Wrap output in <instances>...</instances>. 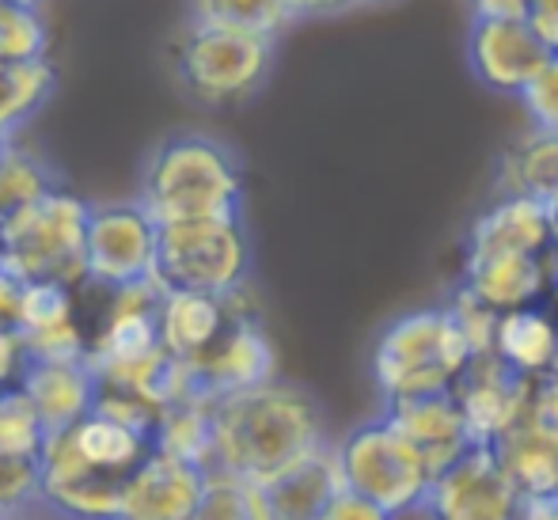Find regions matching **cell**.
Instances as JSON below:
<instances>
[{
    "instance_id": "52a82bcc",
    "label": "cell",
    "mask_w": 558,
    "mask_h": 520,
    "mask_svg": "<svg viewBox=\"0 0 558 520\" xmlns=\"http://www.w3.org/2000/svg\"><path fill=\"white\" fill-rule=\"evenodd\" d=\"M92 202L58 186L35 206L15 213L0 225V255L27 281H53L76 289L88 281L84 270V243H88Z\"/></svg>"
},
{
    "instance_id": "ab89813d",
    "label": "cell",
    "mask_w": 558,
    "mask_h": 520,
    "mask_svg": "<svg viewBox=\"0 0 558 520\" xmlns=\"http://www.w3.org/2000/svg\"><path fill=\"white\" fill-rule=\"evenodd\" d=\"M521 520H558V498H532V501H524Z\"/></svg>"
},
{
    "instance_id": "83f0119b",
    "label": "cell",
    "mask_w": 558,
    "mask_h": 520,
    "mask_svg": "<svg viewBox=\"0 0 558 520\" xmlns=\"http://www.w3.org/2000/svg\"><path fill=\"white\" fill-rule=\"evenodd\" d=\"M50 61V23L43 12L0 4V65Z\"/></svg>"
},
{
    "instance_id": "2e32d148",
    "label": "cell",
    "mask_w": 558,
    "mask_h": 520,
    "mask_svg": "<svg viewBox=\"0 0 558 520\" xmlns=\"http://www.w3.org/2000/svg\"><path fill=\"white\" fill-rule=\"evenodd\" d=\"M388 422L403 433L414 445V452L429 463V471L445 475L452 463H460L463 456L475 448V437L468 430L460 403L448 396H429V399H407V403H388L384 407Z\"/></svg>"
},
{
    "instance_id": "5b68a950",
    "label": "cell",
    "mask_w": 558,
    "mask_h": 520,
    "mask_svg": "<svg viewBox=\"0 0 558 520\" xmlns=\"http://www.w3.org/2000/svg\"><path fill=\"white\" fill-rule=\"evenodd\" d=\"M251 266H255V251H251L243 217L160 225L156 281L168 293L240 297L247 293Z\"/></svg>"
},
{
    "instance_id": "f6af8a7d",
    "label": "cell",
    "mask_w": 558,
    "mask_h": 520,
    "mask_svg": "<svg viewBox=\"0 0 558 520\" xmlns=\"http://www.w3.org/2000/svg\"><path fill=\"white\" fill-rule=\"evenodd\" d=\"M551 209H555V220H558V194H555V202H551Z\"/></svg>"
},
{
    "instance_id": "44dd1931",
    "label": "cell",
    "mask_w": 558,
    "mask_h": 520,
    "mask_svg": "<svg viewBox=\"0 0 558 520\" xmlns=\"http://www.w3.org/2000/svg\"><path fill=\"white\" fill-rule=\"evenodd\" d=\"M255 491V513L258 520H319L331 498L342 491L335 463V445L308 460L304 468L281 475L270 486H251Z\"/></svg>"
},
{
    "instance_id": "4316f807",
    "label": "cell",
    "mask_w": 558,
    "mask_h": 520,
    "mask_svg": "<svg viewBox=\"0 0 558 520\" xmlns=\"http://www.w3.org/2000/svg\"><path fill=\"white\" fill-rule=\"evenodd\" d=\"M46 440L50 433H46L27 391H0V456L4 460H43Z\"/></svg>"
},
{
    "instance_id": "7bdbcfd3",
    "label": "cell",
    "mask_w": 558,
    "mask_h": 520,
    "mask_svg": "<svg viewBox=\"0 0 558 520\" xmlns=\"http://www.w3.org/2000/svg\"><path fill=\"white\" fill-rule=\"evenodd\" d=\"M551 293H555V301H558V243H555V251H551Z\"/></svg>"
},
{
    "instance_id": "b9f144b4",
    "label": "cell",
    "mask_w": 558,
    "mask_h": 520,
    "mask_svg": "<svg viewBox=\"0 0 558 520\" xmlns=\"http://www.w3.org/2000/svg\"><path fill=\"white\" fill-rule=\"evenodd\" d=\"M0 4H8V8H27V12H43L46 0H0Z\"/></svg>"
},
{
    "instance_id": "ffe728a7",
    "label": "cell",
    "mask_w": 558,
    "mask_h": 520,
    "mask_svg": "<svg viewBox=\"0 0 558 520\" xmlns=\"http://www.w3.org/2000/svg\"><path fill=\"white\" fill-rule=\"evenodd\" d=\"M498 198H536L551 206L558 194V133L529 125L494 160Z\"/></svg>"
},
{
    "instance_id": "cb8c5ba5",
    "label": "cell",
    "mask_w": 558,
    "mask_h": 520,
    "mask_svg": "<svg viewBox=\"0 0 558 520\" xmlns=\"http://www.w3.org/2000/svg\"><path fill=\"white\" fill-rule=\"evenodd\" d=\"M61 186V176L38 148L23 145L20 137H12L0 153V225L35 206L38 198H46L50 191Z\"/></svg>"
},
{
    "instance_id": "bcb514c9",
    "label": "cell",
    "mask_w": 558,
    "mask_h": 520,
    "mask_svg": "<svg viewBox=\"0 0 558 520\" xmlns=\"http://www.w3.org/2000/svg\"><path fill=\"white\" fill-rule=\"evenodd\" d=\"M4 145H8V141H4V137H0V153H4Z\"/></svg>"
},
{
    "instance_id": "836d02e7",
    "label": "cell",
    "mask_w": 558,
    "mask_h": 520,
    "mask_svg": "<svg viewBox=\"0 0 558 520\" xmlns=\"http://www.w3.org/2000/svg\"><path fill=\"white\" fill-rule=\"evenodd\" d=\"M319 520H396V517H391L388 509L376 506V501L361 498V494H353V491H345V486H342Z\"/></svg>"
},
{
    "instance_id": "484cf974",
    "label": "cell",
    "mask_w": 558,
    "mask_h": 520,
    "mask_svg": "<svg viewBox=\"0 0 558 520\" xmlns=\"http://www.w3.org/2000/svg\"><path fill=\"white\" fill-rule=\"evenodd\" d=\"M186 20L209 23V27L247 31L278 43L293 27V12L286 0H183Z\"/></svg>"
},
{
    "instance_id": "d6986e66",
    "label": "cell",
    "mask_w": 558,
    "mask_h": 520,
    "mask_svg": "<svg viewBox=\"0 0 558 520\" xmlns=\"http://www.w3.org/2000/svg\"><path fill=\"white\" fill-rule=\"evenodd\" d=\"M240 297H206V293H163L160 304V342L175 361H198L206 350H214L217 338L232 327V319L243 312Z\"/></svg>"
},
{
    "instance_id": "d590c367",
    "label": "cell",
    "mask_w": 558,
    "mask_h": 520,
    "mask_svg": "<svg viewBox=\"0 0 558 520\" xmlns=\"http://www.w3.org/2000/svg\"><path fill=\"white\" fill-rule=\"evenodd\" d=\"M529 422H536L539 430L555 433L558 437V376H544L532 388V407H529Z\"/></svg>"
},
{
    "instance_id": "8d00e7d4",
    "label": "cell",
    "mask_w": 558,
    "mask_h": 520,
    "mask_svg": "<svg viewBox=\"0 0 558 520\" xmlns=\"http://www.w3.org/2000/svg\"><path fill=\"white\" fill-rule=\"evenodd\" d=\"M529 27L544 38V46L558 53V0H529V12H524Z\"/></svg>"
},
{
    "instance_id": "74e56055",
    "label": "cell",
    "mask_w": 558,
    "mask_h": 520,
    "mask_svg": "<svg viewBox=\"0 0 558 520\" xmlns=\"http://www.w3.org/2000/svg\"><path fill=\"white\" fill-rule=\"evenodd\" d=\"M293 20H335V15L357 8L361 0H286Z\"/></svg>"
},
{
    "instance_id": "7dc6e473",
    "label": "cell",
    "mask_w": 558,
    "mask_h": 520,
    "mask_svg": "<svg viewBox=\"0 0 558 520\" xmlns=\"http://www.w3.org/2000/svg\"><path fill=\"white\" fill-rule=\"evenodd\" d=\"M555 376H558V365H555Z\"/></svg>"
},
{
    "instance_id": "8992f818",
    "label": "cell",
    "mask_w": 558,
    "mask_h": 520,
    "mask_svg": "<svg viewBox=\"0 0 558 520\" xmlns=\"http://www.w3.org/2000/svg\"><path fill=\"white\" fill-rule=\"evenodd\" d=\"M338 479L345 491L376 501L391 517L426 509L434 491V471L414 452V445L388 422V414H376L357 422L342 440H335Z\"/></svg>"
},
{
    "instance_id": "277c9868",
    "label": "cell",
    "mask_w": 558,
    "mask_h": 520,
    "mask_svg": "<svg viewBox=\"0 0 558 520\" xmlns=\"http://www.w3.org/2000/svg\"><path fill=\"white\" fill-rule=\"evenodd\" d=\"M468 365L471 350L445 304L403 312L373 342V384L384 407L448 396Z\"/></svg>"
},
{
    "instance_id": "1f68e13d",
    "label": "cell",
    "mask_w": 558,
    "mask_h": 520,
    "mask_svg": "<svg viewBox=\"0 0 558 520\" xmlns=\"http://www.w3.org/2000/svg\"><path fill=\"white\" fill-rule=\"evenodd\" d=\"M524 110H529V125L558 133V53L547 61V69L536 76L529 92H524Z\"/></svg>"
},
{
    "instance_id": "d4e9b609",
    "label": "cell",
    "mask_w": 558,
    "mask_h": 520,
    "mask_svg": "<svg viewBox=\"0 0 558 520\" xmlns=\"http://www.w3.org/2000/svg\"><path fill=\"white\" fill-rule=\"evenodd\" d=\"M58 92L53 61L35 65H0V137L12 141Z\"/></svg>"
},
{
    "instance_id": "7c38bea8",
    "label": "cell",
    "mask_w": 558,
    "mask_h": 520,
    "mask_svg": "<svg viewBox=\"0 0 558 520\" xmlns=\"http://www.w3.org/2000/svg\"><path fill=\"white\" fill-rule=\"evenodd\" d=\"M429 520H521L524 498L490 445H475L460 463L434 479Z\"/></svg>"
},
{
    "instance_id": "ac0fdd59",
    "label": "cell",
    "mask_w": 558,
    "mask_h": 520,
    "mask_svg": "<svg viewBox=\"0 0 558 520\" xmlns=\"http://www.w3.org/2000/svg\"><path fill=\"white\" fill-rule=\"evenodd\" d=\"M20 388L35 403L46 433L73 430L99 403V376L88 361H27Z\"/></svg>"
},
{
    "instance_id": "5bb4252c",
    "label": "cell",
    "mask_w": 558,
    "mask_h": 520,
    "mask_svg": "<svg viewBox=\"0 0 558 520\" xmlns=\"http://www.w3.org/2000/svg\"><path fill=\"white\" fill-rule=\"evenodd\" d=\"M558 243V220L547 202L536 198H494L471 220L463 235V258L478 255H532L551 258Z\"/></svg>"
},
{
    "instance_id": "7402d4cb",
    "label": "cell",
    "mask_w": 558,
    "mask_h": 520,
    "mask_svg": "<svg viewBox=\"0 0 558 520\" xmlns=\"http://www.w3.org/2000/svg\"><path fill=\"white\" fill-rule=\"evenodd\" d=\"M494 456L513 479L524 501L532 498H558V437L539 430L536 422L524 418L513 433L494 445Z\"/></svg>"
},
{
    "instance_id": "3957f363",
    "label": "cell",
    "mask_w": 558,
    "mask_h": 520,
    "mask_svg": "<svg viewBox=\"0 0 558 520\" xmlns=\"http://www.w3.org/2000/svg\"><path fill=\"white\" fill-rule=\"evenodd\" d=\"M179 96L202 110H240L266 92L278 65V43L247 31L179 20L163 46Z\"/></svg>"
},
{
    "instance_id": "8fae6325",
    "label": "cell",
    "mask_w": 558,
    "mask_h": 520,
    "mask_svg": "<svg viewBox=\"0 0 558 520\" xmlns=\"http://www.w3.org/2000/svg\"><path fill=\"white\" fill-rule=\"evenodd\" d=\"M463 53L471 76L506 99H524V92L555 58L529 20H471Z\"/></svg>"
},
{
    "instance_id": "f1b7e54d",
    "label": "cell",
    "mask_w": 558,
    "mask_h": 520,
    "mask_svg": "<svg viewBox=\"0 0 558 520\" xmlns=\"http://www.w3.org/2000/svg\"><path fill=\"white\" fill-rule=\"evenodd\" d=\"M76 323L73 315V289L69 286H53V281H31L27 293H23V309H20V338H38L50 335V330H61Z\"/></svg>"
},
{
    "instance_id": "9c48e42d",
    "label": "cell",
    "mask_w": 558,
    "mask_h": 520,
    "mask_svg": "<svg viewBox=\"0 0 558 520\" xmlns=\"http://www.w3.org/2000/svg\"><path fill=\"white\" fill-rule=\"evenodd\" d=\"M130 479L111 475L76 448L73 433H50L38 471V501L65 520H118Z\"/></svg>"
},
{
    "instance_id": "f35d334b",
    "label": "cell",
    "mask_w": 558,
    "mask_h": 520,
    "mask_svg": "<svg viewBox=\"0 0 558 520\" xmlns=\"http://www.w3.org/2000/svg\"><path fill=\"white\" fill-rule=\"evenodd\" d=\"M471 20H524L529 0H463Z\"/></svg>"
},
{
    "instance_id": "6da1fadb",
    "label": "cell",
    "mask_w": 558,
    "mask_h": 520,
    "mask_svg": "<svg viewBox=\"0 0 558 520\" xmlns=\"http://www.w3.org/2000/svg\"><path fill=\"white\" fill-rule=\"evenodd\" d=\"M331 445L324 407L304 384L274 376L214 403V468L247 486L278 483Z\"/></svg>"
},
{
    "instance_id": "4dcf8cb0",
    "label": "cell",
    "mask_w": 558,
    "mask_h": 520,
    "mask_svg": "<svg viewBox=\"0 0 558 520\" xmlns=\"http://www.w3.org/2000/svg\"><path fill=\"white\" fill-rule=\"evenodd\" d=\"M194 520H258L255 513V491L240 479H232L228 471H209L206 494Z\"/></svg>"
},
{
    "instance_id": "7a4b0ae2",
    "label": "cell",
    "mask_w": 558,
    "mask_h": 520,
    "mask_svg": "<svg viewBox=\"0 0 558 520\" xmlns=\"http://www.w3.org/2000/svg\"><path fill=\"white\" fill-rule=\"evenodd\" d=\"M137 202L156 225L243 217V164L228 141L202 130H175L148 148Z\"/></svg>"
},
{
    "instance_id": "60d3db41",
    "label": "cell",
    "mask_w": 558,
    "mask_h": 520,
    "mask_svg": "<svg viewBox=\"0 0 558 520\" xmlns=\"http://www.w3.org/2000/svg\"><path fill=\"white\" fill-rule=\"evenodd\" d=\"M0 520H65V517H58L53 509H46L43 501H38V506H27V509H20V513H8Z\"/></svg>"
},
{
    "instance_id": "603a6c76",
    "label": "cell",
    "mask_w": 558,
    "mask_h": 520,
    "mask_svg": "<svg viewBox=\"0 0 558 520\" xmlns=\"http://www.w3.org/2000/svg\"><path fill=\"white\" fill-rule=\"evenodd\" d=\"M494 353L506 361L513 373L529 376V380H544L558 365V323L555 315L539 309L509 312L498 323V338H494Z\"/></svg>"
},
{
    "instance_id": "9a60e30c",
    "label": "cell",
    "mask_w": 558,
    "mask_h": 520,
    "mask_svg": "<svg viewBox=\"0 0 558 520\" xmlns=\"http://www.w3.org/2000/svg\"><path fill=\"white\" fill-rule=\"evenodd\" d=\"M209 471L168 452H153L130 479L118 520H194Z\"/></svg>"
},
{
    "instance_id": "4fadbf2b",
    "label": "cell",
    "mask_w": 558,
    "mask_h": 520,
    "mask_svg": "<svg viewBox=\"0 0 558 520\" xmlns=\"http://www.w3.org/2000/svg\"><path fill=\"white\" fill-rule=\"evenodd\" d=\"M532 388H536V380L513 373L498 353H483V358H471V365L463 368V376L452 388V399L468 418L475 445L494 448L506 433H513L529 418Z\"/></svg>"
},
{
    "instance_id": "ba28073f",
    "label": "cell",
    "mask_w": 558,
    "mask_h": 520,
    "mask_svg": "<svg viewBox=\"0 0 558 520\" xmlns=\"http://www.w3.org/2000/svg\"><path fill=\"white\" fill-rule=\"evenodd\" d=\"M156 243L160 225L137 198L92 202L88 243H84V286H99L107 293L141 286L156 278Z\"/></svg>"
},
{
    "instance_id": "f546056e",
    "label": "cell",
    "mask_w": 558,
    "mask_h": 520,
    "mask_svg": "<svg viewBox=\"0 0 558 520\" xmlns=\"http://www.w3.org/2000/svg\"><path fill=\"white\" fill-rule=\"evenodd\" d=\"M448 315H452L456 330L463 335V342H468L471 358H483V353H494V338H498V323L501 315L490 309V304H483L475 293H471L468 286H456L452 293H448L445 301Z\"/></svg>"
},
{
    "instance_id": "ee69618b",
    "label": "cell",
    "mask_w": 558,
    "mask_h": 520,
    "mask_svg": "<svg viewBox=\"0 0 558 520\" xmlns=\"http://www.w3.org/2000/svg\"><path fill=\"white\" fill-rule=\"evenodd\" d=\"M361 4H368V8H384V4H396V0H361Z\"/></svg>"
},
{
    "instance_id": "e575fe53",
    "label": "cell",
    "mask_w": 558,
    "mask_h": 520,
    "mask_svg": "<svg viewBox=\"0 0 558 520\" xmlns=\"http://www.w3.org/2000/svg\"><path fill=\"white\" fill-rule=\"evenodd\" d=\"M27 286L31 281L23 278V274L15 270L4 255H0V323H8V327L20 323V309H23V293H27Z\"/></svg>"
},
{
    "instance_id": "d6a6232c",
    "label": "cell",
    "mask_w": 558,
    "mask_h": 520,
    "mask_svg": "<svg viewBox=\"0 0 558 520\" xmlns=\"http://www.w3.org/2000/svg\"><path fill=\"white\" fill-rule=\"evenodd\" d=\"M23 373H27V350H23L20 330L0 323V391L20 388Z\"/></svg>"
},
{
    "instance_id": "e0dca14e",
    "label": "cell",
    "mask_w": 558,
    "mask_h": 520,
    "mask_svg": "<svg viewBox=\"0 0 558 520\" xmlns=\"http://www.w3.org/2000/svg\"><path fill=\"white\" fill-rule=\"evenodd\" d=\"M460 286H468L498 315L536 309L551 293V258L532 255H478L463 258Z\"/></svg>"
},
{
    "instance_id": "30bf717a",
    "label": "cell",
    "mask_w": 558,
    "mask_h": 520,
    "mask_svg": "<svg viewBox=\"0 0 558 520\" xmlns=\"http://www.w3.org/2000/svg\"><path fill=\"white\" fill-rule=\"evenodd\" d=\"M186 368V388L191 399L198 403H217L225 396H240L258 384H270L278 358H274V346L266 338L263 323L255 319V312L243 309L232 319V327L217 338L214 350H206L198 361H183Z\"/></svg>"
}]
</instances>
